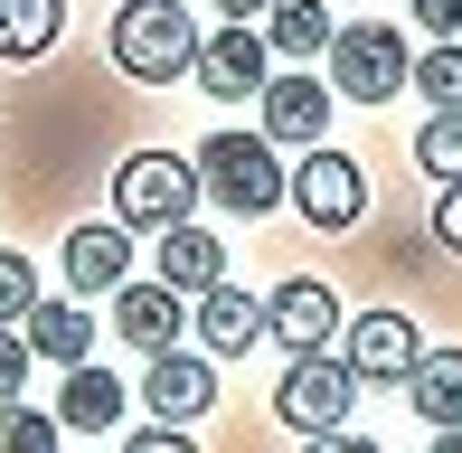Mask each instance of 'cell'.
Segmentation results:
<instances>
[{
    "mask_svg": "<svg viewBox=\"0 0 462 453\" xmlns=\"http://www.w3.org/2000/svg\"><path fill=\"white\" fill-rule=\"evenodd\" d=\"M406 397H415V416L444 435V425H462V349H425V359L406 368Z\"/></svg>",
    "mask_w": 462,
    "mask_h": 453,
    "instance_id": "cell-18",
    "label": "cell"
},
{
    "mask_svg": "<svg viewBox=\"0 0 462 453\" xmlns=\"http://www.w3.org/2000/svg\"><path fill=\"white\" fill-rule=\"evenodd\" d=\"M180 293H171V283H133V274H123L114 283V331L123 340H133L142 349V359H161V349H180Z\"/></svg>",
    "mask_w": 462,
    "mask_h": 453,
    "instance_id": "cell-11",
    "label": "cell"
},
{
    "mask_svg": "<svg viewBox=\"0 0 462 453\" xmlns=\"http://www.w3.org/2000/svg\"><path fill=\"white\" fill-rule=\"evenodd\" d=\"M29 359H38V349H29V331H10V321H0V406L19 397V378H29Z\"/></svg>",
    "mask_w": 462,
    "mask_h": 453,
    "instance_id": "cell-25",
    "label": "cell"
},
{
    "mask_svg": "<svg viewBox=\"0 0 462 453\" xmlns=\"http://www.w3.org/2000/svg\"><path fill=\"white\" fill-rule=\"evenodd\" d=\"M292 208H302L311 226H330V236H340V226L368 208V180H359V161H349V152H330V142H311V152L292 161Z\"/></svg>",
    "mask_w": 462,
    "mask_h": 453,
    "instance_id": "cell-6",
    "label": "cell"
},
{
    "mask_svg": "<svg viewBox=\"0 0 462 453\" xmlns=\"http://www.w3.org/2000/svg\"><path fill=\"white\" fill-rule=\"evenodd\" d=\"M57 29H67V0H0V57H10V67L48 57Z\"/></svg>",
    "mask_w": 462,
    "mask_h": 453,
    "instance_id": "cell-19",
    "label": "cell"
},
{
    "mask_svg": "<svg viewBox=\"0 0 462 453\" xmlns=\"http://www.w3.org/2000/svg\"><path fill=\"white\" fill-rule=\"evenodd\" d=\"M321 133H330V86H311L302 67H292V76H264V142H274V152L302 142V152H311Z\"/></svg>",
    "mask_w": 462,
    "mask_h": 453,
    "instance_id": "cell-12",
    "label": "cell"
},
{
    "mask_svg": "<svg viewBox=\"0 0 462 453\" xmlns=\"http://www.w3.org/2000/svg\"><path fill=\"white\" fill-rule=\"evenodd\" d=\"M29 302H38L29 255H0V321H29Z\"/></svg>",
    "mask_w": 462,
    "mask_h": 453,
    "instance_id": "cell-24",
    "label": "cell"
},
{
    "mask_svg": "<svg viewBox=\"0 0 462 453\" xmlns=\"http://www.w3.org/2000/svg\"><path fill=\"white\" fill-rule=\"evenodd\" d=\"M0 453H67V425L10 397V406H0Z\"/></svg>",
    "mask_w": 462,
    "mask_h": 453,
    "instance_id": "cell-22",
    "label": "cell"
},
{
    "mask_svg": "<svg viewBox=\"0 0 462 453\" xmlns=\"http://www.w3.org/2000/svg\"><path fill=\"white\" fill-rule=\"evenodd\" d=\"M340 359L359 368V378H406L425 349H415V321H406V312H359V321H349V349H340Z\"/></svg>",
    "mask_w": 462,
    "mask_h": 453,
    "instance_id": "cell-14",
    "label": "cell"
},
{
    "mask_svg": "<svg viewBox=\"0 0 462 453\" xmlns=\"http://www.w3.org/2000/svg\"><path fill=\"white\" fill-rule=\"evenodd\" d=\"M311 453H377L368 435H349V425H340V435H311Z\"/></svg>",
    "mask_w": 462,
    "mask_h": 453,
    "instance_id": "cell-29",
    "label": "cell"
},
{
    "mask_svg": "<svg viewBox=\"0 0 462 453\" xmlns=\"http://www.w3.org/2000/svg\"><path fill=\"white\" fill-rule=\"evenodd\" d=\"M434 453H462V425H444V435H434Z\"/></svg>",
    "mask_w": 462,
    "mask_h": 453,
    "instance_id": "cell-31",
    "label": "cell"
},
{
    "mask_svg": "<svg viewBox=\"0 0 462 453\" xmlns=\"http://www.w3.org/2000/svg\"><path fill=\"white\" fill-rule=\"evenodd\" d=\"M57 425H67V435H114V425H123V378L76 359L67 387H57Z\"/></svg>",
    "mask_w": 462,
    "mask_h": 453,
    "instance_id": "cell-15",
    "label": "cell"
},
{
    "mask_svg": "<svg viewBox=\"0 0 462 453\" xmlns=\"http://www.w3.org/2000/svg\"><path fill=\"white\" fill-rule=\"evenodd\" d=\"M123 274H133V226L123 217L67 226V293H114Z\"/></svg>",
    "mask_w": 462,
    "mask_h": 453,
    "instance_id": "cell-10",
    "label": "cell"
},
{
    "mask_svg": "<svg viewBox=\"0 0 462 453\" xmlns=\"http://www.w3.org/2000/svg\"><path fill=\"white\" fill-rule=\"evenodd\" d=\"M415 161H425L434 180H462V105H453V114H434L425 133H415Z\"/></svg>",
    "mask_w": 462,
    "mask_h": 453,
    "instance_id": "cell-23",
    "label": "cell"
},
{
    "mask_svg": "<svg viewBox=\"0 0 462 453\" xmlns=\"http://www.w3.org/2000/svg\"><path fill=\"white\" fill-rule=\"evenodd\" d=\"M161 283H171V293H208V283H226V245L208 236L199 217L161 226Z\"/></svg>",
    "mask_w": 462,
    "mask_h": 453,
    "instance_id": "cell-16",
    "label": "cell"
},
{
    "mask_svg": "<svg viewBox=\"0 0 462 453\" xmlns=\"http://www.w3.org/2000/svg\"><path fill=\"white\" fill-rule=\"evenodd\" d=\"M199 76L217 105H236V95H264V76H274V48H264L255 19H217V38H199Z\"/></svg>",
    "mask_w": 462,
    "mask_h": 453,
    "instance_id": "cell-7",
    "label": "cell"
},
{
    "mask_svg": "<svg viewBox=\"0 0 462 453\" xmlns=\"http://www.w3.org/2000/svg\"><path fill=\"white\" fill-rule=\"evenodd\" d=\"M255 29H264V48H274V57H292V67H302V57H330L340 19H330L321 0H274V10H264Z\"/></svg>",
    "mask_w": 462,
    "mask_h": 453,
    "instance_id": "cell-17",
    "label": "cell"
},
{
    "mask_svg": "<svg viewBox=\"0 0 462 453\" xmlns=\"http://www.w3.org/2000/svg\"><path fill=\"white\" fill-rule=\"evenodd\" d=\"M208 10H217V19H264L274 0H208Z\"/></svg>",
    "mask_w": 462,
    "mask_h": 453,
    "instance_id": "cell-30",
    "label": "cell"
},
{
    "mask_svg": "<svg viewBox=\"0 0 462 453\" xmlns=\"http://www.w3.org/2000/svg\"><path fill=\"white\" fill-rule=\"evenodd\" d=\"M189 208H199V161L180 152H133L114 171V217L123 226H180Z\"/></svg>",
    "mask_w": 462,
    "mask_h": 453,
    "instance_id": "cell-5",
    "label": "cell"
},
{
    "mask_svg": "<svg viewBox=\"0 0 462 453\" xmlns=\"http://www.w3.org/2000/svg\"><path fill=\"white\" fill-rule=\"evenodd\" d=\"M434 236L462 255V180H444V208H434Z\"/></svg>",
    "mask_w": 462,
    "mask_h": 453,
    "instance_id": "cell-27",
    "label": "cell"
},
{
    "mask_svg": "<svg viewBox=\"0 0 462 453\" xmlns=\"http://www.w3.org/2000/svg\"><path fill=\"white\" fill-rule=\"evenodd\" d=\"M199 190L217 199L226 217H274L283 208V161L264 133H208L199 142Z\"/></svg>",
    "mask_w": 462,
    "mask_h": 453,
    "instance_id": "cell-2",
    "label": "cell"
},
{
    "mask_svg": "<svg viewBox=\"0 0 462 453\" xmlns=\"http://www.w3.org/2000/svg\"><path fill=\"white\" fill-rule=\"evenodd\" d=\"M123 453H199V444H189V435H180V425H142V435H133V444H123Z\"/></svg>",
    "mask_w": 462,
    "mask_h": 453,
    "instance_id": "cell-26",
    "label": "cell"
},
{
    "mask_svg": "<svg viewBox=\"0 0 462 453\" xmlns=\"http://www.w3.org/2000/svg\"><path fill=\"white\" fill-rule=\"evenodd\" d=\"M406 76H415V48L387 19H359L330 38V95H349V105H387V95H406Z\"/></svg>",
    "mask_w": 462,
    "mask_h": 453,
    "instance_id": "cell-4",
    "label": "cell"
},
{
    "mask_svg": "<svg viewBox=\"0 0 462 453\" xmlns=\"http://www.w3.org/2000/svg\"><path fill=\"white\" fill-rule=\"evenodd\" d=\"M406 86L425 95L434 114H453V105H462V48H453V38H434V48L415 57V76H406Z\"/></svg>",
    "mask_w": 462,
    "mask_h": 453,
    "instance_id": "cell-21",
    "label": "cell"
},
{
    "mask_svg": "<svg viewBox=\"0 0 462 453\" xmlns=\"http://www.w3.org/2000/svg\"><path fill=\"white\" fill-rule=\"evenodd\" d=\"M19 331H29V349H38V359H57V368H76V359L95 349V321L76 312V302H29Z\"/></svg>",
    "mask_w": 462,
    "mask_h": 453,
    "instance_id": "cell-20",
    "label": "cell"
},
{
    "mask_svg": "<svg viewBox=\"0 0 462 453\" xmlns=\"http://www.w3.org/2000/svg\"><path fill=\"white\" fill-rule=\"evenodd\" d=\"M142 406H152V425H199L208 406H217V359L161 349V359L142 368Z\"/></svg>",
    "mask_w": 462,
    "mask_h": 453,
    "instance_id": "cell-8",
    "label": "cell"
},
{
    "mask_svg": "<svg viewBox=\"0 0 462 453\" xmlns=\"http://www.w3.org/2000/svg\"><path fill=\"white\" fill-rule=\"evenodd\" d=\"M114 67L142 76V86H171V76L199 67V19L180 0H123L114 10Z\"/></svg>",
    "mask_w": 462,
    "mask_h": 453,
    "instance_id": "cell-1",
    "label": "cell"
},
{
    "mask_svg": "<svg viewBox=\"0 0 462 453\" xmlns=\"http://www.w3.org/2000/svg\"><path fill=\"white\" fill-rule=\"evenodd\" d=\"M264 331H274L283 349H330V331H340V293L311 283V274H292V283L264 293Z\"/></svg>",
    "mask_w": 462,
    "mask_h": 453,
    "instance_id": "cell-9",
    "label": "cell"
},
{
    "mask_svg": "<svg viewBox=\"0 0 462 453\" xmlns=\"http://www.w3.org/2000/svg\"><path fill=\"white\" fill-rule=\"evenodd\" d=\"M415 19H425L434 38H453V29H462V0H415Z\"/></svg>",
    "mask_w": 462,
    "mask_h": 453,
    "instance_id": "cell-28",
    "label": "cell"
},
{
    "mask_svg": "<svg viewBox=\"0 0 462 453\" xmlns=\"http://www.w3.org/2000/svg\"><path fill=\"white\" fill-rule=\"evenodd\" d=\"M359 368L340 359V349H292V368H283V387H274V416L292 425V435H340L349 425V406H359Z\"/></svg>",
    "mask_w": 462,
    "mask_h": 453,
    "instance_id": "cell-3",
    "label": "cell"
},
{
    "mask_svg": "<svg viewBox=\"0 0 462 453\" xmlns=\"http://www.w3.org/2000/svg\"><path fill=\"white\" fill-rule=\"evenodd\" d=\"M189 321H199V349H208V359H236V349H255V340H264V302H255V293H236V283H208Z\"/></svg>",
    "mask_w": 462,
    "mask_h": 453,
    "instance_id": "cell-13",
    "label": "cell"
}]
</instances>
